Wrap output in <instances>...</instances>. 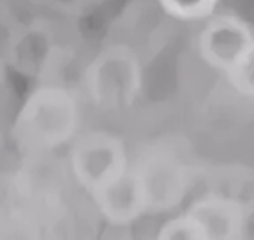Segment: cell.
<instances>
[{
    "label": "cell",
    "instance_id": "6da1fadb",
    "mask_svg": "<svg viewBox=\"0 0 254 240\" xmlns=\"http://www.w3.org/2000/svg\"><path fill=\"white\" fill-rule=\"evenodd\" d=\"M81 132V106L71 88L60 83L37 85L21 103L11 127L16 150L41 159L69 147Z\"/></svg>",
    "mask_w": 254,
    "mask_h": 240
},
{
    "label": "cell",
    "instance_id": "7a4b0ae2",
    "mask_svg": "<svg viewBox=\"0 0 254 240\" xmlns=\"http://www.w3.org/2000/svg\"><path fill=\"white\" fill-rule=\"evenodd\" d=\"M83 88L92 106L103 113L132 108L143 92V65L138 52L126 43L106 44L85 67Z\"/></svg>",
    "mask_w": 254,
    "mask_h": 240
},
{
    "label": "cell",
    "instance_id": "3957f363",
    "mask_svg": "<svg viewBox=\"0 0 254 240\" xmlns=\"http://www.w3.org/2000/svg\"><path fill=\"white\" fill-rule=\"evenodd\" d=\"M67 166L76 184L88 196H94L126 175L131 168V159L126 143L115 132L90 129L79 132V136L69 145Z\"/></svg>",
    "mask_w": 254,
    "mask_h": 240
},
{
    "label": "cell",
    "instance_id": "277c9868",
    "mask_svg": "<svg viewBox=\"0 0 254 240\" xmlns=\"http://www.w3.org/2000/svg\"><path fill=\"white\" fill-rule=\"evenodd\" d=\"M131 166L141 187L147 214H164L179 208L194 179L189 164L168 147L145 148L131 161Z\"/></svg>",
    "mask_w": 254,
    "mask_h": 240
},
{
    "label": "cell",
    "instance_id": "5b68a950",
    "mask_svg": "<svg viewBox=\"0 0 254 240\" xmlns=\"http://www.w3.org/2000/svg\"><path fill=\"white\" fill-rule=\"evenodd\" d=\"M253 41L254 30L244 18L215 12L205 21L198 36V53L206 65L226 74Z\"/></svg>",
    "mask_w": 254,
    "mask_h": 240
},
{
    "label": "cell",
    "instance_id": "8992f818",
    "mask_svg": "<svg viewBox=\"0 0 254 240\" xmlns=\"http://www.w3.org/2000/svg\"><path fill=\"white\" fill-rule=\"evenodd\" d=\"M59 57V41L43 23H28L9 36L4 60L23 76L43 78Z\"/></svg>",
    "mask_w": 254,
    "mask_h": 240
},
{
    "label": "cell",
    "instance_id": "52a82bcc",
    "mask_svg": "<svg viewBox=\"0 0 254 240\" xmlns=\"http://www.w3.org/2000/svg\"><path fill=\"white\" fill-rule=\"evenodd\" d=\"M187 210L205 226L212 240H244L253 217L242 201L221 191H208L198 196L187 205Z\"/></svg>",
    "mask_w": 254,
    "mask_h": 240
},
{
    "label": "cell",
    "instance_id": "ba28073f",
    "mask_svg": "<svg viewBox=\"0 0 254 240\" xmlns=\"http://www.w3.org/2000/svg\"><path fill=\"white\" fill-rule=\"evenodd\" d=\"M99 216L113 228H129L147 214V205L132 166L113 184L90 196Z\"/></svg>",
    "mask_w": 254,
    "mask_h": 240
},
{
    "label": "cell",
    "instance_id": "9c48e42d",
    "mask_svg": "<svg viewBox=\"0 0 254 240\" xmlns=\"http://www.w3.org/2000/svg\"><path fill=\"white\" fill-rule=\"evenodd\" d=\"M163 14L175 21H206L217 11L219 0H155Z\"/></svg>",
    "mask_w": 254,
    "mask_h": 240
},
{
    "label": "cell",
    "instance_id": "30bf717a",
    "mask_svg": "<svg viewBox=\"0 0 254 240\" xmlns=\"http://www.w3.org/2000/svg\"><path fill=\"white\" fill-rule=\"evenodd\" d=\"M154 240H212V237L205 226L184 208L180 214L163 223Z\"/></svg>",
    "mask_w": 254,
    "mask_h": 240
},
{
    "label": "cell",
    "instance_id": "8fae6325",
    "mask_svg": "<svg viewBox=\"0 0 254 240\" xmlns=\"http://www.w3.org/2000/svg\"><path fill=\"white\" fill-rule=\"evenodd\" d=\"M224 78L238 96L254 101V41L242 53V57L231 65Z\"/></svg>",
    "mask_w": 254,
    "mask_h": 240
},
{
    "label": "cell",
    "instance_id": "7c38bea8",
    "mask_svg": "<svg viewBox=\"0 0 254 240\" xmlns=\"http://www.w3.org/2000/svg\"><path fill=\"white\" fill-rule=\"evenodd\" d=\"M231 177H233V182L230 185V191L221 192L242 201L254 216V170H242L240 173H233Z\"/></svg>",
    "mask_w": 254,
    "mask_h": 240
},
{
    "label": "cell",
    "instance_id": "4fadbf2b",
    "mask_svg": "<svg viewBox=\"0 0 254 240\" xmlns=\"http://www.w3.org/2000/svg\"><path fill=\"white\" fill-rule=\"evenodd\" d=\"M43 2L50 5L52 9L72 14V12L81 11V9H83L88 2H92V0H43Z\"/></svg>",
    "mask_w": 254,
    "mask_h": 240
},
{
    "label": "cell",
    "instance_id": "5bb4252c",
    "mask_svg": "<svg viewBox=\"0 0 254 240\" xmlns=\"http://www.w3.org/2000/svg\"><path fill=\"white\" fill-rule=\"evenodd\" d=\"M4 62H5V60H4V57L0 55V69H2V64H4Z\"/></svg>",
    "mask_w": 254,
    "mask_h": 240
}]
</instances>
